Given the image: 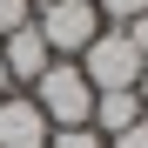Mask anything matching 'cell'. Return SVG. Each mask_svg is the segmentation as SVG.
Returning <instances> with one entry per match:
<instances>
[{"mask_svg": "<svg viewBox=\"0 0 148 148\" xmlns=\"http://www.w3.org/2000/svg\"><path fill=\"white\" fill-rule=\"evenodd\" d=\"M94 14H101V27H128L148 14V0H94Z\"/></svg>", "mask_w": 148, "mask_h": 148, "instance_id": "obj_7", "label": "cell"}, {"mask_svg": "<svg viewBox=\"0 0 148 148\" xmlns=\"http://www.w3.org/2000/svg\"><path fill=\"white\" fill-rule=\"evenodd\" d=\"M47 148H108V135H94V128H54Z\"/></svg>", "mask_w": 148, "mask_h": 148, "instance_id": "obj_8", "label": "cell"}, {"mask_svg": "<svg viewBox=\"0 0 148 148\" xmlns=\"http://www.w3.org/2000/svg\"><path fill=\"white\" fill-rule=\"evenodd\" d=\"M108 148H148V114L135 121V128H121V135H108Z\"/></svg>", "mask_w": 148, "mask_h": 148, "instance_id": "obj_10", "label": "cell"}, {"mask_svg": "<svg viewBox=\"0 0 148 148\" xmlns=\"http://www.w3.org/2000/svg\"><path fill=\"white\" fill-rule=\"evenodd\" d=\"M0 61H7V81H14V88H34L54 54H47V40L34 34V20H27V27H14L7 40H0Z\"/></svg>", "mask_w": 148, "mask_h": 148, "instance_id": "obj_5", "label": "cell"}, {"mask_svg": "<svg viewBox=\"0 0 148 148\" xmlns=\"http://www.w3.org/2000/svg\"><path fill=\"white\" fill-rule=\"evenodd\" d=\"M47 114L34 108V94H0V148H47Z\"/></svg>", "mask_w": 148, "mask_h": 148, "instance_id": "obj_4", "label": "cell"}, {"mask_svg": "<svg viewBox=\"0 0 148 148\" xmlns=\"http://www.w3.org/2000/svg\"><path fill=\"white\" fill-rule=\"evenodd\" d=\"M27 20H34V0H0V40L14 27H27Z\"/></svg>", "mask_w": 148, "mask_h": 148, "instance_id": "obj_9", "label": "cell"}, {"mask_svg": "<svg viewBox=\"0 0 148 148\" xmlns=\"http://www.w3.org/2000/svg\"><path fill=\"white\" fill-rule=\"evenodd\" d=\"M135 94H141V108H148V61H141V74H135Z\"/></svg>", "mask_w": 148, "mask_h": 148, "instance_id": "obj_12", "label": "cell"}, {"mask_svg": "<svg viewBox=\"0 0 148 148\" xmlns=\"http://www.w3.org/2000/svg\"><path fill=\"white\" fill-rule=\"evenodd\" d=\"M34 7H47V0H34Z\"/></svg>", "mask_w": 148, "mask_h": 148, "instance_id": "obj_14", "label": "cell"}, {"mask_svg": "<svg viewBox=\"0 0 148 148\" xmlns=\"http://www.w3.org/2000/svg\"><path fill=\"white\" fill-rule=\"evenodd\" d=\"M27 94H34V108L47 114V128H88V121H94V88H88V74L74 61H47V74Z\"/></svg>", "mask_w": 148, "mask_h": 148, "instance_id": "obj_1", "label": "cell"}, {"mask_svg": "<svg viewBox=\"0 0 148 148\" xmlns=\"http://www.w3.org/2000/svg\"><path fill=\"white\" fill-rule=\"evenodd\" d=\"M128 40H135L141 54H148V14H141V20H128Z\"/></svg>", "mask_w": 148, "mask_h": 148, "instance_id": "obj_11", "label": "cell"}, {"mask_svg": "<svg viewBox=\"0 0 148 148\" xmlns=\"http://www.w3.org/2000/svg\"><path fill=\"white\" fill-rule=\"evenodd\" d=\"M141 114H148V108H141L135 88H108V94H94V121H88V128H94V135H121V128H135Z\"/></svg>", "mask_w": 148, "mask_h": 148, "instance_id": "obj_6", "label": "cell"}, {"mask_svg": "<svg viewBox=\"0 0 148 148\" xmlns=\"http://www.w3.org/2000/svg\"><path fill=\"white\" fill-rule=\"evenodd\" d=\"M141 61H148V54L128 40V27H101V34L88 40V54L74 61V67L88 74V88H94V94H108V88H135Z\"/></svg>", "mask_w": 148, "mask_h": 148, "instance_id": "obj_3", "label": "cell"}, {"mask_svg": "<svg viewBox=\"0 0 148 148\" xmlns=\"http://www.w3.org/2000/svg\"><path fill=\"white\" fill-rule=\"evenodd\" d=\"M34 34L47 40L54 61H81L88 40L101 34V14H94V0H47V7H34Z\"/></svg>", "mask_w": 148, "mask_h": 148, "instance_id": "obj_2", "label": "cell"}, {"mask_svg": "<svg viewBox=\"0 0 148 148\" xmlns=\"http://www.w3.org/2000/svg\"><path fill=\"white\" fill-rule=\"evenodd\" d=\"M0 94H14V81H7V61H0Z\"/></svg>", "mask_w": 148, "mask_h": 148, "instance_id": "obj_13", "label": "cell"}]
</instances>
